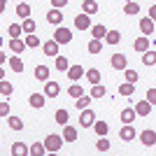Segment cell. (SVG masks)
Returning a JSON list of instances; mask_svg holds the SVG:
<instances>
[{
  "instance_id": "16",
  "label": "cell",
  "mask_w": 156,
  "mask_h": 156,
  "mask_svg": "<svg viewBox=\"0 0 156 156\" xmlns=\"http://www.w3.org/2000/svg\"><path fill=\"white\" fill-rule=\"evenodd\" d=\"M140 30H142V37L151 35V33H154V21H151L149 16H144V19H140Z\"/></svg>"
},
{
  "instance_id": "5",
  "label": "cell",
  "mask_w": 156,
  "mask_h": 156,
  "mask_svg": "<svg viewBox=\"0 0 156 156\" xmlns=\"http://www.w3.org/2000/svg\"><path fill=\"white\" fill-rule=\"evenodd\" d=\"M28 105L35 107V110H40V107L47 105V96L44 93H30V96H28Z\"/></svg>"
},
{
  "instance_id": "32",
  "label": "cell",
  "mask_w": 156,
  "mask_h": 156,
  "mask_svg": "<svg viewBox=\"0 0 156 156\" xmlns=\"http://www.w3.org/2000/svg\"><path fill=\"white\" fill-rule=\"evenodd\" d=\"M7 124H9L12 130H23V119L19 117H7Z\"/></svg>"
},
{
  "instance_id": "36",
  "label": "cell",
  "mask_w": 156,
  "mask_h": 156,
  "mask_svg": "<svg viewBox=\"0 0 156 156\" xmlns=\"http://www.w3.org/2000/svg\"><path fill=\"white\" fill-rule=\"evenodd\" d=\"M9 68H12L14 72H23V61H21L19 56H12V58H9Z\"/></svg>"
},
{
  "instance_id": "7",
  "label": "cell",
  "mask_w": 156,
  "mask_h": 156,
  "mask_svg": "<svg viewBox=\"0 0 156 156\" xmlns=\"http://www.w3.org/2000/svg\"><path fill=\"white\" fill-rule=\"evenodd\" d=\"M75 28H79V30H89V28H93L91 26V16H86L84 12L77 14V16H75Z\"/></svg>"
},
{
  "instance_id": "12",
  "label": "cell",
  "mask_w": 156,
  "mask_h": 156,
  "mask_svg": "<svg viewBox=\"0 0 156 156\" xmlns=\"http://www.w3.org/2000/svg\"><path fill=\"white\" fill-rule=\"evenodd\" d=\"M149 47H151V40L149 37H137L135 44H133V49H135L137 54H147V51H149Z\"/></svg>"
},
{
  "instance_id": "8",
  "label": "cell",
  "mask_w": 156,
  "mask_h": 156,
  "mask_svg": "<svg viewBox=\"0 0 156 156\" xmlns=\"http://www.w3.org/2000/svg\"><path fill=\"white\" fill-rule=\"evenodd\" d=\"M140 142H142L144 147H154V144H156V133L151 128L142 130V133H140Z\"/></svg>"
},
{
  "instance_id": "3",
  "label": "cell",
  "mask_w": 156,
  "mask_h": 156,
  "mask_svg": "<svg viewBox=\"0 0 156 156\" xmlns=\"http://www.w3.org/2000/svg\"><path fill=\"white\" fill-rule=\"evenodd\" d=\"M110 65L114 68V70H128L126 65H128V58H126L124 54H112V58H110Z\"/></svg>"
},
{
  "instance_id": "28",
  "label": "cell",
  "mask_w": 156,
  "mask_h": 156,
  "mask_svg": "<svg viewBox=\"0 0 156 156\" xmlns=\"http://www.w3.org/2000/svg\"><path fill=\"white\" fill-rule=\"evenodd\" d=\"M133 93H135V84H128V82H126V84H119V96L130 98Z\"/></svg>"
},
{
  "instance_id": "9",
  "label": "cell",
  "mask_w": 156,
  "mask_h": 156,
  "mask_svg": "<svg viewBox=\"0 0 156 156\" xmlns=\"http://www.w3.org/2000/svg\"><path fill=\"white\" fill-rule=\"evenodd\" d=\"M58 42H56V40H47L44 44H42V51L47 54V56H56V58H58Z\"/></svg>"
},
{
  "instance_id": "22",
  "label": "cell",
  "mask_w": 156,
  "mask_h": 156,
  "mask_svg": "<svg viewBox=\"0 0 156 156\" xmlns=\"http://www.w3.org/2000/svg\"><path fill=\"white\" fill-rule=\"evenodd\" d=\"M107 28L103 26V23H96V26L91 28V35H93V40H103V37H107Z\"/></svg>"
},
{
  "instance_id": "44",
  "label": "cell",
  "mask_w": 156,
  "mask_h": 156,
  "mask_svg": "<svg viewBox=\"0 0 156 156\" xmlns=\"http://www.w3.org/2000/svg\"><path fill=\"white\" fill-rule=\"evenodd\" d=\"M26 47H28V49H33V47H40L37 35H26Z\"/></svg>"
},
{
  "instance_id": "14",
  "label": "cell",
  "mask_w": 156,
  "mask_h": 156,
  "mask_svg": "<svg viewBox=\"0 0 156 156\" xmlns=\"http://www.w3.org/2000/svg\"><path fill=\"white\" fill-rule=\"evenodd\" d=\"M61 93V84L58 82H47L44 84V96L47 98H56Z\"/></svg>"
},
{
  "instance_id": "15",
  "label": "cell",
  "mask_w": 156,
  "mask_h": 156,
  "mask_svg": "<svg viewBox=\"0 0 156 156\" xmlns=\"http://www.w3.org/2000/svg\"><path fill=\"white\" fill-rule=\"evenodd\" d=\"M47 21H49L51 26H61V21H63V12H61V9H49V12H47Z\"/></svg>"
},
{
  "instance_id": "48",
  "label": "cell",
  "mask_w": 156,
  "mask_h": 156,
  "mask_svg": "<svg viewBox=\"0 0 156 156\" xmlns=\"http://www.w3.org/2000/svg\"><path fill=\"white\" fill-rule=\"evenodd\" d=\"M149 19L156 23V5H151V7H149Z\"/></svg>"
},
{
  "instance_id": "21",
  "label": "cell",
  "mask_w": 156,
  "mask_h": 156,
  "mask_svg": "<svg viewBox=\"0 0 156 156\" xmlns=\"http://www.w3.org/2000/svg\"><path fill=\"white\" fill-rule=\"evenodd\" d=\"M86 82L91 86H98L100 84V72H98L96 68H89V70H86Z\"/></svg>"
},
{
  "instance_id": "11",
  "label": "cell",
  "mask_w": 156,
  "mask_h": 156,
  "mask_svg": "<svg viewBox=\"0 0 156 156\" xmlns=\"http://www.w3.org/2000/svg\"><path fill=\"white\" fill-rule=\"evenodd\" d=\"M137 133L133 126H121V130H119V140H124V142H130V140H135Z\"/></svg>"
},
{
  "instance_id": "20",
  "label": "cell",
  "mask_w": 156,
  "mask_h": 156,
  "mask_svg": "<svg viewBox=\"0 0 156 156\" xmlns=\"http://www.w3.org/2000/svg\"><path fill=\"white\" fill-rule=\"evenodd\" d=\"M86 72H84V68L82 65H70V70H68V77L72 79V82H77V79H82Z\"/></svg>"
},
{
  "instance_id": "6",
  "label": "cell",
  "mask_w": 156,
  "mask_h": 156,
  "mask_svg": "<svg viewBox=\"0 0 156 156\" xmlns=\"http://www.w3.org/2000/svg\"><path fill=\"white\" fill-rule=\"evenodd\" d=\"M12 156H30V147H28L26 142L16 140V142L12 144Z\"/></svg>"
},
{
  "instance_id": "29",
  "label": "cell",
  "mask_w": 156,
  "mask_h": 156,
  "mask_svg": "<svg viewBox=\"0 0 156 156\" xmlns=\"http://www.w3.org/2000/svg\"><path fill=\"white\" fill-rule=\"evenodd\" d=\"M9 40H19L21 37V33H23V26H19V23H9Z\"/></svg>"
},
{
  "instance_id": "17",
  "label": "cell",
  "mask_w": 156,
  "mask_h": 156,
  "mask_svg": "<svg viewBox=\"0 0 156 156\" xmlns=\"http://www.w3.org/2000/svg\"><path fill=\"white\" fill-rule=\"evenodd\" d=\"M61 135H63L65 142H75V140H77V128L68 124V126H63V133H61Z\"/></svg>"
},
{
  "instance_id": "31",
  "label": "cell",
  "mask_w": 156,
  "mask_h": 156,
  "mask_svg": "<svg viewBox=\"0 0 156 156\" xmlns=\"http://www.w3.org/2000/svg\"><path fill=\"white\" fill-rule=\"evenodd\" d=\"M91 100H93L91 96H82V98L77 100V103H75V107H77L79 112H84V110H89V105H91Z\"/></svg>"
},
{
  "instance_id": "19",
  "label": "cell",
  "mask_w": 156,
  "mask_h": 156,
  "mask_svg": "<svg viewBox=\"0 0 156 156\" xmlns=\"http://www.w3.org/2000/svg\"><path fill=\"white\" fill-rule=\"evenodd\" d=\"M82 9H84L86 16H91V14H96L98 9H100V5H98L96 0H84V2H82Z\"/></svg>"
},
{
  "instance_id": "26",
  "label": "cell",
  "mask_w": 156,
  "mask_h": 156,
  "mask_svg": "<svg viewBox=\"0 0 156 156\" xmlns=\"http://www.w3.org/2000/svg\"><path fill=\"white\" fill-rule=\"evenodd\" d=\"M93 130H96L98 137H105L107 130H110V126H107V121H96V124H93Z\"/></svg>"
},
{
  "instance_id": "4",
  "label": "cell",
  "mask_w": 156,
  "mask_h": 156,
  "mask_svg": "<svg viewBox=\"0 0 156 156\" xmlns=\"http://www.w3.org/2000/svg\"><path fill=\"white\" fill-rule=\"evenodd\" d=\"M96 124V114H93V110H84L79 112V126L82 128H89V126Z\"/></svg>"
},
{
  "instance_id": "37",
  "label": "cell",
  "mask_w": 156,
  "mask_h": 156,
  "mask_svg": "<svg viewBox=\"0 0 156 156\" xmlns=\"http://www.w3.org/2000/svg\"><path fill=\"white\" fill-rule=\"evenodd\" d=\"M119 40H121V33L119 30H110L107 37H105V42H107V44H119Z\"/></svg>"
},
{
  "instance_id": "25",
  "label": "cell",
  "mask_w": 156,
  "mask_h": 156,
  "mask_svg": "<svg viewBox=\"0 0 156 156\" xmlns=\"http://www.w3.org/2000/svg\"><path fill=\"white\" fill-rule=\"evenodd\" d=\"M30 156H47L44 142H33V144H30Z\"/></svg>"
},
{
  "instance_id": "33",
  "label": "cell",
  "mask_w": 156,
  "mask_h": 156,
  "mask_svg": "<svg viewBox=\"0 0 156 156\" xmlns=\"http://www.w3.org/2000/svg\"><path fill=\"white\" fill-rule=\"evenodd\" d=\"M21 26H23V35H35V30H37V26H35L33 19H26Z\"/></svg>"
},
{
  "instance_id": "49",
  "label": "cell",
  "mask_w": 156,
  "mask_h": 156,
  "mask_svg": "<svg viewBox=\"0 0 156 156\" xmlns=\"http://www.w3.org/2000/svg\"><path fill=\"white\" fill-rule=\"evenodd\" d=\"M47 156H58V154H47Z\"/></svg>"
},
{
  "instance_id": "10",
  "label": "cell",
  "mask_w": 156,
  "mask_h": 156,
  "mask_svg": "<svg viewBox=\"0 0 156 156\" xmlns=\"http://www.w3.org/2000/svg\"><path fill=\"white\" fill-rule=\"evenodd\" d=\"M133 110H135L137 117H149V114H151V105L147 103V100H140V103L133 105Z\"/></svg>"
},
{
  "instance_id": "47",
  "label": "cell",
  "mask_w": 156,
  "mask_h": 156,
  "mask_svg": "<svg viewBox=\"0 0 156 156\" xmlns=\"http://www.w3.org/2000/svg\"><path fill=\"white\" fill-rule=\"evenodd\" d=\"M65 5H68V0H54V2H51L54 9H61V7H65Z\"/></svg>"
},
{
  "instance_id": "41",
  "label": "cell",
  "mask_w": 156,
  "mask_h": 156,
  "mask_svg": "<svg viewBox=\"0 0 156 156\" xmlns=\"http://www.w3.org/2000/svg\"><path fill=\"white\" fill-rule=\"evenodd\" d=\"M156 63V51H147V54H142V65H154Z\"/></svg>"
},
{
  "instance_id": "27",
  "label": "cell",
  "mask_w": 156,
  "mask_h": 156,
  "mask_svg": "<svg viewBox=\"0 0 156 156\" xmlns=\"http://www.w3.org/2000/svg\"><path fill=\"white\" fill-rule=\"evenodd\" d=\"M9 49H12L14 54H21L23 49H28V47H26V40H9Z\"/></svg>"
},
{
  "instance_id": "24",
  "label": "cell",
  "mask_w": 156,
  "mask_h": 156,
  "mask_svg": "<svg viewBox=\"0 0 156 156\" xmlns=\"http://www.w3.org/2000/svg\"><path fill=\"white\" fill-rule=\"evenodd\" d=\"M54 119H56V124H61V126H68V121H70V112H68V110H56Z\"/></svg>"
},
{
  "instance_id": "38",
  "label": "cell",
  "mask_w": 156,
  "mask_h": 156,
  "mask_svg": "<svg viewBox=\"0 0 156 156\" xmlns=\"http://www.w3.org/2000/svg\"><path fill=\"white\" fill-rule=\"evenodd\" d=\"M0 93H2V98H9L14 93V86L9 82H0Z\"/></svg>"
},
{
  "instance_id": "46",
  "label": "cell",
  "mask_w": 156,
  "mask_h": 156,
  "mask_svg": "<svg viewBox=\"0 0 156 156\" xmlns=\"http://www.w3.org/2000/svg\"><path fill=\"white\" fill-rule=\"evenodd\" d=\"M7 114H9V105H7V103H0V117L7 119Z\"/></svg>"
},
{
  "instance_id": "34",
  "label": "cell",
  "mask_w": 156,
  "mask_h": 156,
  "mask_svg": "<svg viewBox=\"0 0 156 156\" xmlns=\"http://www.w3.org/2000/svg\"><path fill=\"white\" fill-rule=\"evenodd\" d=\"M105 93H107V89H105V84H98V86H91V93H89V96H91L93 100H96V98H103Z\"/></svg>"
},
{
  "instance_id": "23",
  "label": "cell",
  "mask_w": 156,
  "mask_h": 156,
  "mask_svg": "<svg viewBox=\"0 0 156 156\" xmlns=\"http://www.w3.org/2000/svg\"><path fill=\"white\" fill-rule=\"evenodd\" d=\"M14 12L19 14V16H21V19H23V21H26V19H30V5H28V2H19Z\"/></svg>"
},
{
  "instance_id": "1",
  "label": "cell",
  "mask_w": 156,
  "mask_h": 156,
  "mask_svg": "<svg viewBox=\"0 0 156 156\" xmlns=\"http://www.w3.org/2000/svg\"><path fill=\"white\" fill-rule=\"evenodd\" d=\"M63 135H56V133H51V135H47L44 140V147H47V154H58V149L63 147Z\"/></svg>"
},
{
  "instance_id": "13",
  "label": "cell",
  "mask_w": 156,
  "mask_h": 156,
  "mask_svg": "<svg viewBox=\"0 0 156 156\" xmlns=\"http://www.w3.org/2000/svg\"><path fill=\"white\" fill-rule=\"evenodd\" d=\"M135 110H133V107H124V110H121V124L124 126H133V121H135Z\"/></svg>"
},
{
  "instance_id": "42",
  "label": "cell",
  "mask_w": 156,
  "mask_h": 156,
  "mask_svg": "<svg viewBox=\"0 0 156 156\" xmlns=\"http://www.w3.org/2000/svg\"><path fill=\"white\" fill-rule=\"evenodd\" d=\"M96 149H98V151H110V140L100 137V140L96 142Z\"/></svg>"
},
{
  "instance_id": "30",
  "label": "cell",
  "mask_w": 156,
  "mask_h": 156,
  "mask_svg": "<svg viewBox=\"0 0 156 156\" xmlns=\"http://www.w3.org/2000/svg\"><path fill=\"white\" fill-rule=\"evenodd\" d=\"M86 49H89V54H100L103 51V40H91L86 44Z\"/></svg>"
},
{
  "instance_id": "39",
  "label": "cell",
  "mask_w": 156,
  "mask_h": 156,
  "mask_svg": "<svg viewBox=\"0 0 156 156\" xmlns=\"http://www.w3.org/2000/svg\"><path fill=\"white\" fill-rule=\"evenodd\" d=\"M124 12L128 14V16H135V14L140 12V5H137V2H126V5H124Z\"/></svg>"
},
{
  "instance_id": "18",
  "label": "cell",
  "mask_w": 156,
  "mask_h": 156,
  "mask_svg": "<svg viewBox=\"0 0 156 156\" xmlns=\"http://www.w3.org/2000/svg\"><path fill=\"white\" fill-rule=\"evenodd\" d=\"M33 75H35V79H37V82H44V84L49 82V68H47V65H37Z\"/></svg>"
},
{
  "instance_id": "2",
  "label": "cell",
  "mask_w": 156,
  "mask_h": 156,
  "mask_svg": "<svg viewBox=\"0 0 156 156\" xmlns=\"http://www.w3.org/2000/svg\"><path fill=\"white\" fill-rule=\"evenodd\" d=\"M54 40L58 44H68V42H72V30L70 28H56L54 30Z\"/></svg>"
},
{
  "instance_id": "35",
  "label": "cell",
  "mask_w": 156,
  "mask_h": 156,
  "mask_svg": "<svg viewBox=\"0 0 156 156\" xmlns=\"http://www.w3.org/2000/svg\"><path fill=\"white\" fill-rule=\"evenodd\" d=\"M68 93H70V96L75 98V100H79V98H82V96H86V93H84V89H82V86H79V84H72L70 89H68Z\"/></svg>"
},
{
  "instance_id": "40",
  "label": "cell",
  "mask_w": 156,
  "mask_h": 156,
  "mask_svg": "<svg viewBox=\"0 0 156 156\" xmlns=\"http://www.w3.org/2000/svg\"><path fill=\"white\" fill-rule=\"evenodd\" d=\"M56 70H61V72H68V70H70V63H68L65 56H58V58H56Z\"/></svg>"
},
{
  "instance_id": "43",
  "label": "cell",
  "mask_w": 156,
  "mask_h": 156,
  "mask_svg": "<svg viewBox=\"0 0 156 156\" xmlns=\"http://www.w3.org/2000/svg\"><path fill=\"white\" fill-rule=\"evenodd\" d=\"M124 75H126V82H128V84H135L137 79H140V75H137L135 70H126Z\"/></svg>"
},
{
  "instance_id": "45",
  "label": "cell",
  "mask_w": 156,
  "mask_h": 156,
  "mask_svg": "<svg viewBox=\"0 0 156 156\" xmlns=\"http://www.w3.org/2000/svg\"><path fill=\"white\" fill-rule=\"evenodd\" d=\"M144 100H147V103H149L151 107H154V105H156V89H149V91H147V98H144Z\"/></svg>"
}]
</instances>
